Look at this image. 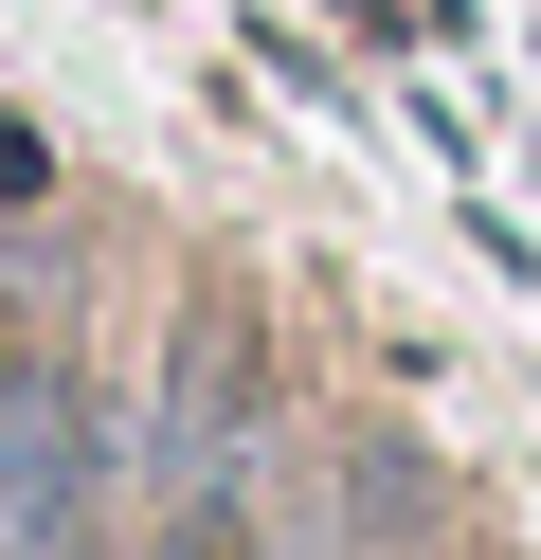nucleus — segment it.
Wrapping results in <instances>:
<instances>
[{"instance_id": "obj_2", "label": "nucleus", "mask_w": 541, "mask_h": 560, "mask_svg": "<svg viewBox=\"0 0 541 560\" xmlns=\"http://www.w3.org/2000/svg\"><path fill=\"white\" fill-rule=\"evenodd\" d=\"M235 452H252V343H235V326H180V380H163V452H144V488L199 506V488H235Z\"/></svg>"}, {"instance_id": "obj_1", "label": "nucleus", "mask_w": 541, "mask_h": 560, "mask_svg": "<svg viewBox=\"0 0 541 560\" xmlns=\"http://www.w3.org/2000/svg\"><path fill=\"white\" fill-rule=\"evenodd\" d=\"M108 416L72 398L36 343H0V560H91L108 542Z\"/></svg>"}]
</instances>
